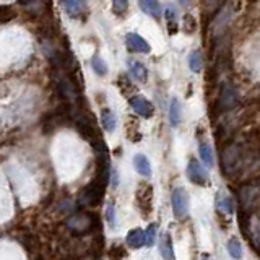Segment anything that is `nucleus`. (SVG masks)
Returning <instances> with one entry per match:
<instances>
[{"mask_svg":"<svg viewBox=\"0 0 260 260\" xmlns=\"http://www.w3.org/2000/svg\"><path fill=\"white\" fill-rule=\"evenodd\" d=\"M204 260H210V258H204Z\"/></svg>","mask_w":260,"mask_h":260,"instance_id":"nucleus-34","label":"nucleus"},{"mask_svg":"<svg viewBox=\"0 0 260 260\" xmlns=\"http://www.w3.org/2000/svg\"><path fill=\"white\" fill-rule=\"evenodd\" d=\"M128 69H130V75H132L137 82H147L148 78V72L145 69V65L140 62H128Z\"/></svg>","mask_w":260,"mask_h":260,"instance_id":"nucleus-17","label":"nucleus"},{"mask_svg":"<svg viewBox=\"0 0 260 260\" xmlns=\"http://www.w3.org/2000/svg\"><path fill=\"white\" fill-rule=\"evenodd\" d=\"M239 202L244 212H254L260 207V184H247L239 189Z\"/></svg>","mask_w":260,"mask_h":260,"instance_id":"nucleus-3","label":"nucleus"},{"mask_svg":"<svg viewBox=\"0 0 260 260\" xmlns=\"http://www.w3.org/2000/svg\"><path fill=\"white\" fill-rule=\"evenodd\" d=\"M166 17H168L169 25L172 23V25L176 26V10L172 9V7H168V10H166Z\"/></svg>","mask_w":260,"mask_h":260,"instance_id":"nucleus-30","label":"nucleus"},{"mask_svg":"<svg viewBox=\"0 0 260 260\" xmlns=\"http://www.w3.org/2000/svg\"><path fill=\"white\" fill-rule=\"evenodd\" d=\"M134 166L139 174H142L143 177H151V164L148 161V158L145 155H135L134 158Z\"/></svg>","mask_w":260,"mask_h":260,"instance_id":"nucleus-14","label":"nucleus"},{"mask_svg":"<svg viewBox=\"0 0 260 260\" xmlns=\"http://www.w3.org/2000/svg\"><path fill=\"white\" fill-rule=\"evenodd\" d=\"M180 120H182V106L177 98H172L169 106V122L172 127H179Z\"/></svg>","mask_w":260,"mask_h":260,"instance_id":"nucleus-12","label":"nucleus"},{"mask_svg":"<svg viewBox=\"0 0 260 260\" xmlns=\"http://www.w3.org/2000/svg\"><path fill=\"white\" fill-rule=\"evenodd\" d=\"M221 161H223V174H226L229 177L237 174V171L244 164V147L239 145V143L228 145L221 155Z\"/></svg>","mask_w":260,"mask_h":260,"instance_id":"nucleus-1","label":"nucleus"},{"mask_svg":"<svg viewBox=\"0 0 260 260\" xmlns=\"http://www.w3.org/2000/svg\"><path fill=\"white\" fill-rule=\"evenodd\" d=\"M187 177L190 179V182L197 185H207L208 182V172L202 168V164L199 161L192 160L187 166Z\"/></svg>","mask_w":260,"mask_h":260,"instance_id":"nucleus-7","label":"nucleus"},{"mask_svg":"<svg viewBox=\"0 0 260 260\" xmlns=\"http://www.w3.org/2000/svg\"><path fill=\"white\" fill-rule=\"evenodd\" d=\"M12 17H13V13H12V10L9 9V7H0V23L9 21Z\"/></svg>","mask_w":260,"mask_h":260,"instance_id":"nucleus-29","label":"nucleus"},{"mask_svg":"<svg viewBox=\"0 0 260 260\" xmlns=\"http://www.w3.org/2000/svg\"><path fill=\"white\" fill-rule=\"evenodd\" d=\"M34 0H20V4L21 5H30V4H33Z\"/></svg>","mask_w":260,"mask_h":260,"instance_id":"nucleus-31","label":"nucleus"},{"mask_svg":"<svg viewBox=\"0 0 260 260\" xmlns=\"http://www.w3.org/2000/svg\"><path fill=\"white\" fill-rule=\"evenodd\" d=\"M127 244L132 249H140L142 245H145V233L142 229H132L127 234Z\"/></svg>","mask_w":260,"mask_h":260,"instance_id":"nucleus-16","label":"nucleus"},{"mask_svg":"<svg viewBox=\"0 0 260 260\" xmlns=\"http://www.w3.org/2000/svg\"><path fill=\"white\" fill-rule=\"evenodd\" d=\"M139 5L143 13H147L151 18H160L161 17V7L158 0H139Z\"/></svg>","mask_w":260,"mask_h":260,"instance_id":"nucleus-11","label":"nucleus"},{"mask_svg":"<svg viewBox=\"0 0 260 260\" xmlns=\"http://www.w3.org/2000/svg\"><path fill=\"white\" fill-rule=\"evenodd\" d=\"M112 9L115 13L122 15L128 10V0H112Z\"/></svg>","mask_w":260,"mask_h":260,"instance_id":"nucleus-26","label":"nucleus"},{"mask_svg":"<svg viewBox=\"0 0 260 260\" xmlns=\"http://www.w3.org/2000/svg\"><path fill=\"white\" fill-rule=\"evenodd\" d=\"M101 122H103V127H104V130H107V132H114L115 124H117L114 112L109 109H104L103 112H101Z\"/></svg>","mask_w":260,"mask_h":260,"instance_id":"nucleus-18","label":"nucleus"},{"mask_svg":"<svg viewBox=\"0 0 260 260\" xmlns=\"http://www.w3.org/2000/svg\"><path fill=\"white\" fill-rule=\"evenodd\" d=\"M171 204H172V210H174L176 218L184 220L185 216L189 215V193H187L182 187H177V189L172 190Z\"/></svg>","mask_w":260,"mask_h":260,"instance_id":"nucleus-5","label":"nucleus"},{"mask_svg":"<svg viewBox=\"0 0 260 260\" xmlns=\"http://www.w3.org/2000/svg\"><path fill=\"white\" fill-rule=\"evenodd\" d=\"M107 255H109L111 260H120L125 257V249L122 245H112L109 252H107Z\"/></svg>","mask_w":260,"mask_h":260,"instance_id":"nucleus-24","label":"nucleus"},{"mask_svg":"<svg viewBox=\"0 0 260 260\" xmlns=\"http://www.w3.org/2000/svg\"><path fill=\"white\" fill-rule=\"evenodd\" d=\"M220 104H221V109H233V107L237 104L236 91L231 88V86H226V88L223 90L221 98H220Z\"/></svg>","mask_w":260,"mask_h":260,"instance_id":"nucleus-13","label":"nucleus"},{"mask_svg":"<svg viewBox=\"0 0 260 260\" xmlns=\"http://www.w3.org/2000/svg\"><path fill=\"white\" fill-rule=\"evenodd\" d=\"M179 2L182 4V5H190V2H192V0H179Z\"/></svg>","mask_w":260,"mask_h":260,"instance_id":"nucleus-32","label":"nucleus"},{"mask_svg":"<svg viewBox=\"0 0 260 260\" xmlns=\"http://www.w3.org/2000/svg\"><path fill=\"white\" fill-rule=\"evenodd\" d=\"M130 106H132V109H134L137 114L142 115V117H145V119L151 117V115L155 114V107H153V104H151L148 99L142 98V96H134V98H130Z\"/></svg>","mask_w":260,"mask_h":260,"instance_id":"nucleus-8","label":"nucleus"},{"mask_svg":"<svg viewBox=\"0 0 260 260\" xmlns=\"http://www.w3.org/2000/svg\"><path fill=\"white\" fill-rule=\"evenodd\" d=\"M155 241H156V225H150L145 233V244L148 247H151V245L155 244Z\"/></svg>","mask_w":260,"mask_h":260,"instance_id":"nucleus-25","label":"nucleus"},{"mask_svg":"<svg viewBox=\"0 0 260 260\" xmlns=\"http://www.w3.org/2000/svg\"><path fill=\"white\" fill-rule=\"evenodd\" d=\"M91 67H93V70L96 72L98 75H101V77H104L106 74H107V65H106V62L101 59L99 55H93V59H91Z\"/></svg>","mask_w":260,"mask_h":260,"instance_id":"nucleus-21","label":"nucleus"},{"mask_svg":"<svg viewBox=\"0 0 260 260\" xmlns=\"http://www.w3.org/2000/svg\"><path fill=\"white\" fill-rule=\"evenodd\" d=\"M218 208L225 213H233L234 212V205H233V199L229 195H221L218 199Z\"/></svg>","mask_w":260,"mask_h":260,"instance_id":"nucleus-22","label":"nucleus"},{"mask_svg":"<svg viewBox=\"0 0 260 260\" xmlns=\"http://www.w3.org/2000/svg\"><path fill=\"white\" fill-rule=\"evenodd\" d=\"M25 237H26V239H25L23 242H21V244H23L25 249H28L30 252H34L36 249L39 247V241L36 239L34 236H25Z\"/></svg>","mask_w":260,"mask_h":260,"instance_id":"nucleus-27","label":"nucleus"},{"mask_svg":"<svg viewBox=\"0 0 260 260\" xmlns=\"http://www.w3.org/2000/svg\"><path fill=\"white\" fill-rule=\"evenodd\" d=\"M189 65H190V70H192V72H195V74H199V72L202 70V55H200L199 50H197V52H193V54L190 55Z\"/></svg>","mask_w":260,"mask_h":260,"instance_id":"nucleus-23","label":"nucleus"},{"mask_svg":"<svg viewBox=\"0 0 260 260\" xmlns=\"http://www.w3.org/2000/svg\"><path fill=\"white\" fill-rule=\"evenodd\" d=\"M127 47L132 50V52H139V54H148L151 47L150 44L142 38V36L130 33L127 34Z\"/></svg>","mask_w":260,"mask_h":260,"instance_id":"nucleus-9","label":"nucleus"},{"mask_svg":"<svg viewBox=\"0 0 260 260\" xmlns=\"http://www.w3.org/2000/svg\"><path fill=\"white\" fill-rule=\"evenodd\" d=\"M106 218H107V223L114 228L115 226V210H114V205L109 204L106 208Z\"/></svg>","mask_w":260,"mask_h":260,"instance_id":"nucleus-28","label":"nucleus"},{"mask_svg":"<svg viewBox=\"0 0 260 260\" xmlns=\"http://www.w3.org/2000/svg\"><path fill=\"white\" fill-rule=\"evenodd\" d=\"M65 12L69 13V17L77 18L80 17L86 9V0H62Z\"/></svg>","mask_w":260,"mask_h":260,"instance_id":"nucleus-10","label":"nucleus"},{"mask_svg":"<svg viewBox=\"0 0 260 260\" xmlns=\"http://www.w3.org/2000/svg\"><path fill=\"white\" fill-rule=\"evenodd\" d=\"M107 184H109V182H106L104 179H101V177L96 176L95 180L90 182L82 190L80 197H78V204H80L82 207H95V205H98L101 202V199H103Z\"/></svg>","mask_w":260,"mask_h":260,"instance_id":"nucleus-2","label":"nucleus"},{"mask_svg":"<svg viewBox=\"0 0 260 260\" xmlns=\"http://www.w3.org/2000/svg\"><path fill=\"white\" fill-rule=\"evenodd\" d=\"M228 252H229V255L233 257L234 260H239L242 257V245H241V242L237 241V239H231L228 242Z\"/></svg>","mask_w":260,"mask_h":260,"instance_id":"nucleus-20","label":"nucleus"},{"mask_svg":"<svg viewBox=\"0 0 260 260\" xmlns=\"http://www.w3.org/2000/svg\"><path fill=\"white\" fill-rule=\"evenodd\" d=\"M199 153H200V158L202 161H204L205 166H208V168H212L215 160H213V151H212V147L207 145V143H200L199 147Z\"/></svg>","mask_w":260,"mask_h":260,"instance_id":"nucleus-19","label":"nucleus"},{"mask_svg":"<svg viewBox=\"0 0 260 260\" xmlns=\"http://www.w3.org/2000/svg\"><path fill=\"white\" fill-rule=\"evenodd\" d=\"M93 223H95V216H93L91 213L80 212V213H75L74 216H70V218L67 220V228L74 234L83 236L93 229Z\"/></svg>","mask_w":260,"mask_h":260,"instance_id":"nucleus-4","label":"nucleus"},{"mask_svg":"<svg viewBox=\"0 0 260 260\" xmlns=\"http://www.w3.org/2000/svg\"><path fill=\"white\" fill-rule=\"evenodd\" d=\"M160 254L164 260H174V252H172L171 236L166 233L160 237Z\"/></svg>","mask_w":260,"mask_h":260,"instance_id":"nucleus-15","label":"nucleus"},{"mask_svg":"<svg viewBox=\"0 0 260 260\" xmlns=\"http://www.w3.org/2000/svg\"><path fill=\"white\" fill-rule=\"evenodd\" d=\"M208 2H215V4H220L221 0H208Z\"/></svg>","mask_w":260,"mask_h":260,"instance_id":"nucleus-33","label":"nucleus"},{"mask_svg":"<svg viewBox=\"0 0 260 260\" xmlns=\"http://www.w3.org/2000/svg\"><path fill=\"white\" fill-rule=\"evenodd\" d=\"M135 204L143 215H150L153 210V187L148 184H140L135 192Z\"/></svg>","mask_w":260,"mask_h":260,"instance_id":"nucleus-6","label":"nucleus"}]
</instances>
